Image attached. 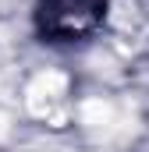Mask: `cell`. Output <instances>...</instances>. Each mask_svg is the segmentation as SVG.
I'll use <instances>...</instances> for the list:
<instances>
[{"label": "cell", "instance_id": "cell-1", "mask_svg": "<svg viewBox=\"0 0 149 152\" xmlns=\"http://www.w3.org/2000/svg\"><path fill=\"white\" fill-rule=\"evenodd\" d=\"M114 0H36V32L46 42H82L107 18Z\"/></svg>", "mask_w": 149, "mask_h": 152}]
</instances>
